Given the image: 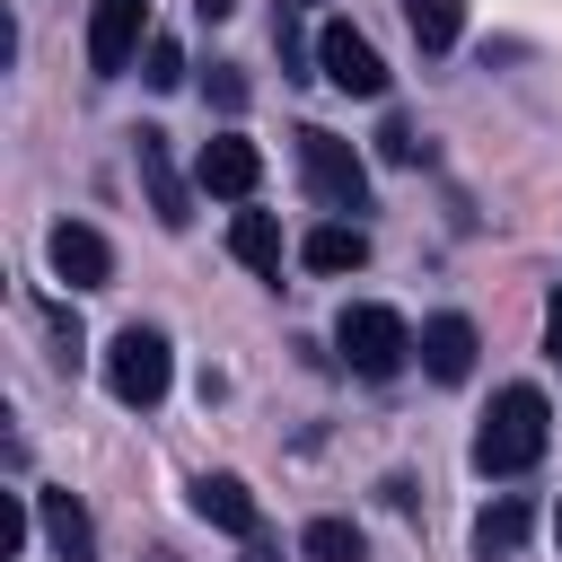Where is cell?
<instances>
[{
    "label": "cell",
    "mask_w": 562,
    "mask_h": 562,
    "mask_svg": "<svg viewBox=\"0 0 562 562\" xmlns=\"http://www.w3.org/2000/svg\"><path fill=\"white\" fill-rule=\"evenodd\" d=\"M544 430H553L544 395H536V386H501L492 413H483V430H474V465H483V474H518V465L544 457Z\"/></svg>",
    "instance_id": "cell-1"
},
{
    "label": "cell",
    "mask_w": 562,
    "mask_h": 562,
    "mask_svg": "<svg viewBox=\"0 0 562 562\" xmlns=\"http://www.w3.org/2000/svg\"><path fill=\"white\" fill-rule=\"evenodd\" d=\"M299 176H307L316 211H334V220L369 211V167H360V149H351V140H334L325 123H307V132H299Z\"/></svg>",
    "instance_id": "cell-2"
},
{
    "label": "cell",
    "mask_w": 562,
    "mask_h": 562,
    "mask_svg": "<svg viewBox=\"0 0 562 562\" xmlns=\"http://www.w3.org/2000/svg\"><path fill=\"white\" fill-rule=\"evenodd\" d=\"M167 378H176V351H167L158 325H123V334L105 342V386H114V404L149 413V404L167 395Z\"/></svg>",
    "instance_id": "cell-3"
},
{
    "label": "cell",
    "mask_w": 562,
    "mask_h": 562,
    "mask_svg": "<svg viewBox=\"0 0 562 562\" xmlns=\"http://www.w3.org/2000/svg\"><path fill=\"white\" fill-rule=\"evenodd\" d=\"M334 342H342V360H351L360 378H395V369L413 360V325H404L395 307H378V299L342 307V316H334Z\"/></svg>",
    "instance_id": "cell-4"
},
{
    "label": "cell",
    "mask_w": 562,
    "mask_h": 562,
    "mask_svg": "<svg viewBox=\"0 0 562 562\" xmlns=\"http://www.w3.org/2000/svg\"><path fill=\"white\" fill-rule=\"evenodd\" d=\"M316 70H325L342 97H386V61H378V44H369L360 26H342V18L316 35Z\"/></svg>",
    "instance_id": "cell-5"
},
{
    "label": "cell",
    "mask_w": 562,
    "mask_h": 562,
    "mask_svg": "<svg viewBox=\"0 0 562 562\" xmlns=\"http://www.w3.org/2000/svg\"><path fill=\"white\" fill-rule=\"evenodd\" d=\"M140 44H158L149 35V0H97V18H88V70H132Z\"/></svg>",
    "instance_id": "cell-6"
},
{
    "label": "cell",
    "mask_w": 562,
    "mask_h": 562,
    "mask_svg": "<svg viewBox=\"0 0 562 562\" xmlns=\"http://www.w3.org/2000/svg\"><path fill=\"white\" fill-rule=\"evenodd\" d=\"M132 167H140V193H149V211H158V228H184L193 220V193H184V176H176V158H167V132H132Z\"/></svg>",
    "instance_id": "cell-7"
},
{
    "label": "cell",
    "mask_w": 562,
    "mask_h": 562,
    "mask_svg": "<svg viewBox=\"0 0 562 562\" xmlns=\"http://www.w3.org/2000/svg\"><path fill=\"white\" fill-rule=\"evenodd\" d=\"M44 255H53V272H61L70 290H97V281L114 272V246H105V237H97L88 220H61V228L44 237Z\"/></svg>",
    "instance_id": "cell-8"
},
{
    "label": "cell",
    "mask_w": 562,
    "mask_h": 562,
    "mask_svg": "<svg viewBox=\"0 0 562 562\" xmlns=\"http://www.w3.org/2000/svg\"><path fill=\"white\" fill-rule=\"evenodd\" d=\"M202 193H228V202H246L255 184H263V158H255V140H237V132H220V140H202Z\"/></svg>",
    "instance_id": "cell-9"
},
{
    "label": "cell",
    "mask_w": 562,
    "mask_h": 562,
    "mask_svg": "<svg viewBox=\"0 0 562 562\" xmlns=\"http://www.w3.org/2000/svg\"><path fill=\"white\" fill-rule=\"evenodd\" d=\"M474 351H483V342H474L465 316H430V325H422V369H430L439 386H465V378H474Z\"/></svg>",
    "instance_id": "cell-10"
},
{
    "label": "cell",
    "mask_w": 562,
    "mask_h": 562,
    "mask_svg": "<svg viewBox=\"0 0 562 562\" xmlns=\"http://www.w3.org/2000/svg\"><path fill=\"white\" fill-rule=\"evenodd\" d=\"M228 255H237L246 272L281 281V220H272V211H237V220H228Z\"/></svg>",
    "instance_id": "cell-11"
},
{
    "label": "cell",
    "mask_w": 562,
    "mask_h": 562,
    "mask_svg": "<svg viewBox=\"0 0 562 562\" xmlns=\"http://www.w3.org/2000/svg\"><path fill=\"white\" fill-rule=\"evenodd\" d=\"M299 263H307V272H360V263H369V237H360V220H325V228L299 246Z\"/></svg>",
    "instance_id": "cell-12"
},
{
    "label": "cell",
    "mask_w": 562,
    "mask_h": 562,
    "mask_svg": "<svg viewBox=\"0 0 562 562\" xmlns=\"http://www.w3.org/2000/svg\"><path fill=\"white\" fill-rule=\"evenodd\" d=\"M193 509H202L211 527H228V536H255V492H246L237 474H202V483H193Z\"/></svg>",
    "instance_id": "cell-13"
},
{
    "label": "cell",
    "mask_w": 562,
    "mask_h": 562,
    "mask_svg": "<svg viewBox=\"0 0 562 562\" xmlns=\"http://www.w3.org/2000/svg\"><path fill=\"white\" fill-rule=\"evenodd\" d=\"M44 501V536H53V553L61 562H97V527H88V509L70 501V492H35Z\"/></svg>",
    "instance_id": "cell-14"
},
{
    "label": "cell",
    "mask_w": 562,
    "mask_h": 562,
    "mask_svg": "<svg viewBox=\"0 0 562 562\" xmlns=\"http://www.w3.org/2000/svg\"><path fill=\"white\" fill-rule=\"evenodd\" d=\"M518 544H527V501H492L474 518V562H509Z\"/></svg>",
    "instance_id": "cell-15"
},
{
    "label": "cell",
    "mask_w": 562,
    "mask_h": 562,
    "mask_svg": "<svg viewBox=\"0 0 562 562\" xmlns=\"http://www.w3.org/2000/svg\"><path fill=\"white\" fill-rule=\"evenodd\" d=\"M404 26H413L422 53H448L465 35V0H404Z\"/></svg>",
    "instance_id": "cell-16"
},
{
    "label": "cell",
    "mask_w": 562,
    "mask_h": 562,
    "mask_svg": "<svg viewBox=\"0 0 562 562\" xmlns=\"http://www.w3.org/2000/svg\"><path fill=\"white\" fill-rule=\"evenodd\" d=\"M299 553H307V562H360V527H351V518H307Z\"/></svg>",
    "instance_id": "cell-17"
},
{
    "label": "cell",
    "mask_w": 562,
    "mask_h": 562,
    "mask_svg": "<svg viewBox=\"0 0 562 562\" xmlns=\"http://www.w3.org/2000/svg\"><path fill=\"white\" fill-rule=\"evenodd\" d=\"M140 79H149V88H184V53H176V44L158 35V44H149V70H140Z\"/></svg>",
    "instance_id": "cell-18"
},
{
    "label": "cell",
    "mask_w": 562,
    "mask_h": 562,
    "mask_svg": "<svg viewBox=\"0 0 562 562\" xmlns=\"http://www.w3.org/2000/svg\"><path fill=\"white\" fill-rule=\"evenodd\" d=\"M18 544H26V501H18V492H9V501H0V562H9V553H18Z\"/></svg>",
    "instance_id": "cell-19"
},
{
    "label": "cell",
    "mask_w": 562,
    "mask_h": 562,
    "mask_svg": "<svg viewBox=\"0 0 562 562\" xmlns=\"http://www.w3.org/2000/svg\"><path fill=\"white\" fill-rule=\"evenodd\" d=\"M211 105L237 114V105H246V79H237V70H211Z\"/></svg>",
    "instance_id": "cell-20"
},
{
    "label": "cell",
    "mask_w": 562,
    "mask_h": 562,
    "mask_svg": "<svg viewBox=\"0 0 562 562\" xmlns=\"http://www.w3.org/2000/svg\"><path fill=\"white\" fill-rule=\"evenodd\" d=\"M378 149H386V158H422V140H413L404 123H386V132H378Z\"/></svg>",
    "instance_id": "cell-21"
},
{
    "label": "cell",
    "mask_w": 562,
    "mask_h": 562,
    "mask_svg": "<svg viewBox=\"0 0 562 562\" xmlns=\"http://www.w3.org/2000/svg\"><path fill=\"white\" fill-rule=\"evenodd\" d=\"M544 351H553V360H562V290H553V299H544Z\"/></svg>",
    "instance_id": "cell-22"
},
{
    "label": "cell",
    "mask_w": 562,
    "mask_h": 562,
    "mask_svg": "<svg viewBox=\"0 0 562 562\" xmlns=\"http://www.w3.org/2000/svg\"><path fill=\"white\" fill-rule=\"evenodd\" d=\"M228 9H237V0H202V18H228Z\"/></svg>",
    "instance_id": "cell-23"
},
{
    "label": "cell",
    "mask_w": 562,
    "mask_h": 562,
    "mask_svg": "<svg viewBox=\"0 0 562 562\" xmlns=\"http://www.w3.org/2000/svg\"><path fill=\"white\" fill-rule=\"evenodd\" d=\"M553 536H562V509H553Z\"/></svg>",
    "instance_id": "cell-24"
}]
</instances>
